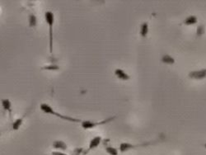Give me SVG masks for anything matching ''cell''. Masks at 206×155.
<instances>
[{
	"mask_svg": "<svg viewBox=\"0 0 206 155\" xmlns=\"http://www.w3.org/2000/svg\"><path fill=\"white\" fill-rule=\"evenodd\" d=\"M40 110L42 111L43 112L46 113V114H50V115H56V116H58L60 119H63L64 120H67V121H70V122H76V123H82L83 120H79V119H76V118L70 117V116H67V115H64L60 113L57 112L56 111L54 110L53 108L51 107L50 105H48L46 103H41L40 106Z\"/></svg>",
	"mask_w": 206,
	"mask_h": 155,
	"instance_id": "cell-1",
	"label": "cell"
},
{
	"mask_svg": "<svg viewBox=\"0 0 206 155\" xmlns=\"http://www.w3.org/2000/svg\"><path fill=\"white\" fill-rule=\"evenodd\" d=\"M188 76L191 78L197 79V80H201L206 78V69L201 70H196V71H191L189 73Z\"/></svg>",
	"mask_w": 206,
	"mask_h": 155,
	"instance_id": "cell-6",
	"label": "cell"
},
{
	"mask_svg": "<svg viewBox=\"0 0 206 155\" xmlns=\"http://www.w3.org/2000/svg\"><path fill=\"white\" fill-rule=\"evenodd\" d=\"M204 33V27L203 25L199 26L198 28H197V35L202 36Z\"/></svg>",
	"mask_w": 206,
	"mask_h": 155,
	"instance_id": "cell-17",
	"label": "cell"
},
{
	"mask_svg": "<svg viewBox=\"0 0 206 155\" xmlns=\"http://www.w3.org/2000/svg\"><path fill=\"white\" fill-rule=\"evenodd\" d=\"M148 33V23H143L141 25L140 29V36L142 37H146Z\"/></svg>",
	"mask_w": 206,
	"mask_h": 155,
	"instance_id": "cell-13",
	"label": "cell"
},
{
	"mask_svg": "<svg viewBox=\"0 0 206 155\" xmlns=\"http://www.w3.org/2000/svg\"><path fill=\"white\" fill-rule=\"evenodd\" d=\"M45 22L49 27V37H50V52L53 53V27L55 24V15L52 12L47 11L45 13Z\"/></svg>",
	"mask_w": 206,
	"mask_h": 155,
	"instance_id": "cell-2",
	"label": "cell"
},
{
	"mask_svg": "<svg viewBox=\"0 0 206 155\" xmlns=\"http://www.w3.org/2000/svg\"><path fill=\"white\" fill-rule=\"evenodd\" d=\"M153 143H143V144H138V145H133V144H130V143H121L120 145V151L121 153H125L128 150L133 149H135V148L138 147H144V146H148V145H152Z\"/></svg>",
	"mask_w": 206,
	"mask_h": 155,
	"instance_id": "cell-4",
	"label": "cell"
},
{
	"mask_svg": "<svg viewBox=\"0 0 206 155\" xmlns=\"http://www.w3.org/2000/svg\"><path fill=\"white\" fill-rule=\"evenodd\" d=\"M116 118V116H111V117L106 118V120H101V121H99V122L89 120H83L81 125H82V127H83L84 130H91V129L97 127L98 125H104V124H106V123L111 122V121H112L113 120H115Z\"/></svg>",
	"mask_w": 206,
	"mask_h": 155,
	"instance_id": "cell-3",
	"label": "cell"
},
{
	"mask_svg": "<svg viewBox=\"0 0 206 155\" xmlns=\"http://www.w3.org/2000/svg\"><path fill=\"white\" fill-rule=\"evenodd\" d=\"M101 142V136H96V137L93 138V139L91 140L90 143H89V146H88V149L84 151L83 154H88V152H90L91 150L97 148L98 146L100 145Z\"/></svg>",
	"mask_w": 206,
	"mask_h": 155,
	"instance_id": "cell-5",
	"label": "cell"
},
{
	"mask_svg": "<svg viewBox=\"0 0 206 155\" xmlns=\"http://www.w3.org/2000/svg\"><path fill=\"white\" fill-rule=\"evenodd\" d=\"M29 21H30V26L31 27H35L36 25V22H37V19L35 18L34 15H31L30 18H29Z\"/></svg>",
	"mask_w": 206,
	"mask_h": 155,
	"instance_id": "cell-16",
	"label": "cell"
},
{
	"mask_svg": "<svg viewBox=\"0 0 206 155\" xmlns=\"http://www.w3.org/2000/svg\"><path fill=\"white\" fill-rule=\"evenodd\" d=\"M52 146H53L54 149L62 150V151H65V150L68 149L67 145L62 140H56V141H54L53 144H52Z\"/></svg>",
	"mask_w": 206,
	"mask_h": 155,
	"instance_id": "cell-9",
	"label": "cell"
},
{
	"mask_svg": "<svg viewBox=\"0 0 206 155\" xmlns=\"http://www.w3.org/2000/svg\"><path fill=\"white\" fill-rule=\"evenodd\" d=\"M105 150H106V152L110 155H118V151H117L116 148L106 145V147H105Z\"/></svg>",
	"mask_w": 206,
	"mask_h": 155,
	"instance_id": "cell-14",
	"label": "cell"
},
{
	"mask_svg": "<svg viewBox=\"0 0 206 155\" xmlns=\"http://www.w3.org/2000/svg\"><path fill=\"white\" fill-rule=\"evenodd\" d=\"M52 155H80V154H77V153H71V154H67L63 152H58V151H53L51 153Z\"/></svg>",
	"mask_w": 206,
	"mask_h": 155,
	"instance_id": "cell-18",
	"label": "cell"
},
{
	"mask_svg": "<svg viewBox=\"0 0 206 155\" xmlns=\"http://www.w3.org/2000/svg\"><path fill=\"white\" fill-rule=\"evenodd\" d=\"M204 148H205V149H206V143H205V144H204Z\"/></svg>",
	"mask_w": 206,
	"mask_h": 155,
	"instance_id": "cell-19",
	"label": "cell"
},
{
	"mask_svg": "<svg viewBox=\"0 0 206 155\" xmlns=\"http://www.w3.org/2000/svg\"><path fill=\"white\" fill-rule=\"evenodd\" d=\"M27 113L28 111H27L26 113H24V115H23V116H21L20 118H18V119H17V120H15L14 121H13V129L14 130H19V128H20V126L22 125V124H23V120H24V119H25V117L27 115Z\"/></svg>",
	"mask_w": 206,
	"mask_h": 155,
	"instance_id": "cell-10",
	"label": "cell"
},
{
	"mask_svg": "<svg viewBox=\"0 0 206 155\" xmlns=\"http://www.w3.org/2000/svg\"><path fill=\"white\" fill-rule=\"evenodd\" d=\"M162 62L167 65H173L175 63V59L172 58L170 55H164L162 57Z\"/></svg>",
	"mask_w": 206,
	"mask_h": 155,
	"instance_id": "cell-12",
	"label": "cell"
},
{
	"mask_svg": "<svg viewBox=\"0 0 206 155\" xmlns=\"http://www.w3.org/2000/svg\"><path fill=\"white\" fill-rule=\"evenodd\" d=\"M1 103H2L3 109L8 111L9 116L12 119V103H11V101L6 98V99H2Z\"/></svg>",
	"mask_w": 206,
	"mask_h": 155,
	"instance_id": "cell-8",
	"label": "cell"
},
{
	"mask_svg": "<svg viewBox=\"0 0 206 155\" xmlns=\"http://www.w3.org/2000/svg\"><path fill=\"white\" fill-rule=\"evenodd\" d=\"M115 74H116V76L118 78H120V79L123 81H127L130 78V77L124 70L121 69H116L115 70Z\"/></svg>",
	"mask_w": 206,
	"mask_h": 155,
	"instance_id": "cell-7",
	"label": "cell"
},
{
	"mask_svg": "<svg viewBox=\"0 0 206 155\" xmlns=\"http://www.w3.org/2000/svg\"><path fill=\"white\" fill-rule=\"evenodd\" d=\"M197 23V18H196V16L191 15L188 18H186L185 20L183 21V24L186 26H191V25H194V24H196Z\"/></svg>",
	"mask_w": 206,
	"mask_h": 155,
	"instance_id": "cell-11",
	"label": "cell"
},
{
	"mask_svg": "<svg viewBox=\"0 0 206 155\" xmlns=\"http://www.w3.org/2000/svg\"><path fill=\"white\" fill-rule=\"evenodd\" d=\"M41 69L43 70H59L60 69V67L58 65H47V66H44V67L41 68Z\"/></svg>",
	"mask_w": 206,
	"mask_h": 155,
	"instance_id": "cell-15",
	"label": "cell"
}]
</instances>
